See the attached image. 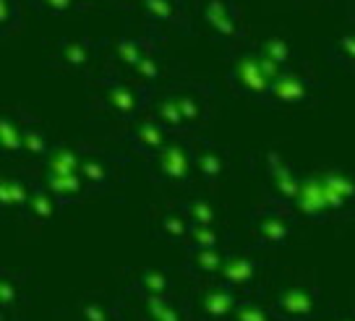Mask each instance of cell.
<instances>
[{
    "mask_svg": "<svg viewBox=\"0 0 355 321\" xmlns=\"http://www.w3.org/2000/svg\"><path fill=\"white\" fill-rule=\"evenodd\" d=\"M53 139L47 136V131L42 128V123H40V118L37 121H32L29 125H26V131H24V159H34V162H40L42 165V159L47 155H50V149H53Z\"/></svg>",
    "mask_w": 355,
    "mask_h": 321,
    "instance_id": "603a6c76",
    "label": "cell"
},
{
    "mask_svg": "<svg viewBox=\"0 0 355 321\" xmlns=\"http://www.w3.org/2000/svg\"><path fill=\"white\" fill-rule=\"evenodd\" d=\"M316 3H324V6H329V8H334V11H345L353 16V11H350V0H316Z\"/></svg>",
    "mask_w": 355,
    "mask_h": 321,
    "instance_id": "f1b7e54d",
    "label": "cell"
},
{
    "mask_svg": "<svg viewBox=\"0 0 355 321\" xmlns=\"http://www.w3.org/2000/svg\"><path fill=\"white\" fill-rule=\"evenodd\" d=\"M196 21L225 50L251 40L235 0H196Z\"/></svg>",
    "mask_w": 355,
    "mask_h": 321,
    "instance_id": "ba28073f",
    "label": "cell"
},
{
    "mask_svg": "<svg viewBox=\"0 0 355 321\" xmlns=\"http://www.w3.org/2000/svg\"><path fill=\"white\" fill-rule=\"evenodd\" d=\"M42 186L50 191L60 204L81 199L89 189L81 175H53V173H42Z\"/></svg>",
    "mask_w": 355,
    "mask_h": 321,
    "instance_id": "7402d4cb",
    "label": "cell"
},
{
    "mask_svg": "<svg viewBox=\"0 0 355 321\" xmlns=\"http://www.w3.org/2000/svg\"><path fill=\"white\" fill-rule=\"evenodd\" d=\"M123 162H125V155L115 146L105 149L100 144H81V177L92 191L110 189Z\"/></svg>",
    "mask_w": 355,
    "mask_h": 321,
    "instance_id": "4fadbf2b",
    "label": "cell"
},
{
    "mask_svg": "<svg viewBox=\"0 0 355 321\" xmlns=\"http://www.w3.org/2000/svg\"><path fill=\"white\" fill-rule=\"evenodd\" d=\"M34 189H37V183H32L26 173H6L0 180V199L8 209H16V207L26 209Z\"/></svg>",
    "mask_w": 355,
    "mask_h": 321,
    "instance_id": "44dd1931",
    "label": "cell"
},
{
    "mask_svg": "<svg viewBox=\"0 0 355 321\" xmlns=\"http://www.w3.org/2000/svg\"><path fill=\"white\" fill-rule=\"evenodd\" d=\"M115 11L131 16L139 29L152 32L162 42L196 34V13L189 0H118Z\"/></svg>",
    "mask_w": 355,
    "mask_h": 321,
    "instance_id": "3957f363",
    "label": "cell"
},
{
    "mask_svg": "<svg viewBox=\"0 0 355 321\" xmlns=\"http://www.w3.org/2000/svg\"><path fill=\"white\" fill-rule=\"evenodd\" d=\"M128 78H133L136 84H141L146 89L159 92L167 84H173V81L180 78V66H178L175 60L167 58L165 47H159V50H152L139 66L133 68V73Z\"/></svg>",
    "mask_w": 355,
    "mask_h": 321,
    "instance_id": "5bb4252c",
    "label": "cell"
},
{
    "mask_svg": "<svg viewBox=\"0 0 355 321\" xmlns=\"http://www.w3.org/2000/svg\"><path fill=\"white\" fill-rule=\"evenodd\" d=\"M279 6H285V8H303V6H309L313 0H275Z\"/></svg>",
    "mask_w": 355,
    "mask_h": 321,
    "instance_id": "f546056e",
    "label": "cell"
},
{
    "mask_svg": "<svg viewBox=\"0 0 355 321\" xmlns=\"http://www.w3.org/2000/svg\"><path fill=\"white\" fill-rule=\"evenodd\" d=\"M193 167L207 183H217L227 173V152L209 136H193Z\"/></svg>",
    "mask_w": 355,
    "mask_h": 321,
    "instance_id": "2e32d148",
    "label": "cell"
},
{
    "mask_svg": "<svg viewBox=\"0 0 355 321\" xmlns=\"http://www.w3.org/2000/svg\"><path fill=\"white\" fill-rule=\"evenodd\" d=\"M26 0H0V40H11L26 24Z\"/></svg>",
    "mask_w": 355,
    "mask_h": 321,
    "instance_id": "cb8c5ba5",
    "label": "cell"
},
{
    "mask_svg": "<svg viewBox=\"0 0 355 321\" xmlns=\"http://www.w3.org/2000/svg\"><path fill=\"white\" fill-rule=\"evenodd\" d=\"M149 115H152L170 136H191L189 128H186V121H183V112H180L178 102L173 100V94H170L167 89H159L155 94L152 107H149Z\"/></svg>",
    "mask_w": 355,
    "mask_h": 321,
    "instance_id": "ac0fdd59",
    "label": "cell"
},
{
    "mask_svg": "<svg viewBox=\"0 0 355 321\" xmlns=\"http://www.w3.org/2000/svg\"><path fill=\"white\" fill-rule=\"evenodd\" d=\"M87 110L92 115V125H125L139 121L149 112L155 89L136 84L133 78L112 73V71H97L87 81Z\"/></svg>",
    "mask_w": 355,
    "mask_h": 321,
    "instance_id": "6da1fadb",
    "label": "cell"
},
{
    "mask_svg": "<svg viewBox=\"0 0 355 321\" xmlns=\"http://www.w3.org/2000/svg\"><path fill=\"white\" fill-rule=\"evenodd\" d=\"M105 50L107 40L94 37H63L58 40L44 58V73L47 76H94L105 66Z\"/></svg>",
    "mask_w": 355,
    "mask_h": 321,
    "instance_id": "5b68a950",
    "label": "cell"
},
{
    "mask_svg": "<svg viewBox=\"0 0 355 321\" xmlns=\"http://www.w3.org/2000/svg\"><path fill=\"white\" fill-rule=\"evenodd\" d=\"M40 167L42 173H53V175H81V144L55 141Z\"/></svg>",
    "mask_w": 355,
    "mask_h": 321,
    "instance_id": "ffe728a7",
    "label": "cell"
},
{
    "mask_svg": "<svg viewBox=\"0 0 355 321\" xmlns=\"http://www.w3.org/2000/svg\"><path fill=\"white\" fill-rule=\"evenodd\" d=\"M225 81L235 97L243 100H254L259 105H264L266 94L272 89V81L266 76L261 55L256 50V40H248L243 44H235L225 50Z\"/></svg>",
    "mask_w": 355,
    "mask_h": 321,
    "instance_id": "8992f818",
    "label": "cell"
},
{
    "mask_svg": "<svg viewBox=\"0 0 355 321\" xmlns=\"http://www.w3.org/2000/svg\"><path fill=\"white\" fill-rule=\"evenodd\" d=\"M78 6H81V11H97V8H118V0H78Z\"/></svg>",
    "mask_w": 355,
    "mask_h": 321,
    "instance_id": "83f0119b",
    "label": "cell"
},
{
    "mask_svg": "<svg viewBox=\"0 0 355 321\" xmlns=\"http://www.w3.org/2000/svg\"><path fill=\"white\" fill-rule=\"evenodd\" d=\"M186 209H189V214L199 222V225H207V222L211 220L209 204H204V201H191V204H186Z\"/></svg>",
    "mask_w": 355,
    "mask_h": 321,
    "instance_id": "4316f807",
    "label": "cell"
},
{
    "mask_svg": "<svg viewBox=\"0 0 355 321\" xmlns=\"http://www.w3.org/2000/svg\"><path fill=\"white\" fill-rule=\"evenodd\" d=\"M285 230H288V225L277 214H261L259 217V233L264 235L266 241H279L285 235Z\"/></svg>",
    "mask_w": 355,
    "mask_h": 321,
    "instance_id": "484cf974",
    "label": "cell"
},
{
    "mask_svg": "<svg viewBox=\"0 0 355 321\" xmlns=\"http://www.w3.org/2000/svg\"><path fill=\"white\" fill-rule=\"evenodd\" d=\"M327 94H329V84L306 60H300L298 66L288 68L272 84L264 100V107L279 112L313 110V107H319L327 100Z\"/></svg>",
    "mask_w": 355,
    "mask_h": 321,
    "instance_id": "277c9868",
    "label": "cell"
},
{
    "mask_svg": "<svg viewBox=\"0 0 355 321\" xmlns=\"http://www.w3.org/2000/svg\"><path fill=\"white\" fill-rule=\"evenodd\" d=\"M290 207L313 220L350 211L355 207V170L319 167L300 175V191Z\"/></svg>",
    "mask_w": 355,
    "mask_h": 321,
    "instance_id": "7a4b0ae2",
    "label": "cell"
},
{
    "mask_svg": "<svg viewBox=\"0 0 355 321\" xmlns=\"http://www.w3.org/2000/svg\"><path fill=\"white\" fill-rule=\"evenodd\" d=\"M322 53L327 63L345 73H355V29H345L322 40Z\"/></svg>",
    "mask_w": 355,
    "mask_h": 321,
    "instance_id": "e0dca14e",
    "label": "cell"
},
{
    "mask_svg": "<svg viewBox=\"0 0 355 321\" xmlns=\"http://www.w3.org/2000/svg\"><path fill=\"white\" fill-rule=\"evenodd\" d=\"M256 50H259V55L264 58V60H269L272 66L282 68V71L298 66L300 60H303L285 34H266L261 40H256Z\"/></svg>",
    "mask_w": 355,
    "mask_h": 321,
    "instance_id": "d6986e66",
    "label": "cell"
},
{
    "mask_svg": "<svg viewBox=\"0 0 355 321\" xmlns=\"http://www.w3.org/2000/svg\"><path fill=\"white\" fill-rule=\"evenodd\" d=\"M32 121H37V115L26 107H8L0 115V152L3 159H21L24 157V131Z\"/></svg>",
    "mask_w": 355,
    "mask_h": 321,
    "instance_id": "9a60e30c",
    "label": "cell"
},
{
    "mask_svg": "<svg viewBox=\"0 0 355 321\" xmlns=\"http://www.w3.org/2000/svg\"><path fill=\"white\" fill-rule=\"evenodd\" d=\"M165 47V42L155 37L152 32L136 29L131 34H121L107 40V50H105V71L121 73V76H131L133 68L139 66L152 50Z\"/></svg>",
    "mask_w": 355,
    "mask_h": 321,
    "instance_id": "8fae6325",
    "label": "cell"
},
{
    "mask_svg": "<svg viewBox=\"0 0 355 321\" xmlns=\"http://www.w3.org/2000/svg\"><path fill=\"white\" fill-rule=\"evenodd\" d=\"M146 175L155 183L165 186H186L191 175L196 173L193 167V136H170L167 146L144 162Z\"/></svg>",
    "mask_w": 355,
    "mask_h": 321,
    "instance_id": "9c48e42d",
    "label": "cell"
},
{
    "mask_svg": "<svg viewBox=\"0 0 355 321\" xmlns=\"http://www.w3.org/2000/svg\"><path fill=\"white\" fill-rule=\"evenodd\" d=\"M350 11H353V16H355V0H350Z\"/></svg>",
    "mask_w": 355,
    "mask_h": 321,
    "instance_id": "4dcf8cb0",
    "label": "cell"
},
{
    "mask_svg": "<svg viewBox=\"0 0 355 321\" xmlns=\"http://www.w3.org/2000/svg\"><path fill=\"white\" fill-rule=\"evenodd\" d=\"M256 167L264 173L266 183L272 189V199L277 204H293L300 191V175L277 149H261L254 155Z\"/></svg>",
    "mask_w": 355,
    "mask_h": 321,
    "instance_id": "7c38bea8",
    "label": "cell"
},
{
    "mask_svg": "<svg viewBox=\"0 0 355 321\" xmlns=\"http://www.w3.org/2000/svg\"><path fill=\"white\" fill-rule=\"evenodd\" d=\"M94 131L102 139H107L110 146H115L123 155L139 157V159H152L159 155L170 141V133L146 112L139 121L125 123V125H94Z\"/></svg>",
    "mask_w": 355,
    "mask_h": 321,
    "instance_id": "52a82bcc",
    "label": "cell"
},
{
    "mask_svg": "<svg viewBox=\"0 0 355 321\" xmlns=\"http://www.w3.org/2000/svg\"><path fill=\"white\" fill-rule=\"evenodd\" d=\"M29 3V11L37 13V16H50V19H58V16H71V13H84L78 0H26Z\"/></svg>",
    "mask_w": 355,
    "mask_h": 321,
    "instance_id": "d4e9b609",
    "label": "cell"
},
{
    "mask_svg": "<svg viewBox=\"0 0 355 321\" xmlns=\"http://www.w3.org/2000/svg\"><path fill=\"white\" fill-rule=\"evenodd\" d=\"M167 92L173 94L178 107L183 112V121L191 136H199L209 121L214 118V97L217 92L209 81H196V78H178L167 84Z\"/></svg>",
    "mask_w": 355,
    "mask_h": 321,
    "instance_id": "30bf717a",
    "label": "cell"
}]
</instances>
